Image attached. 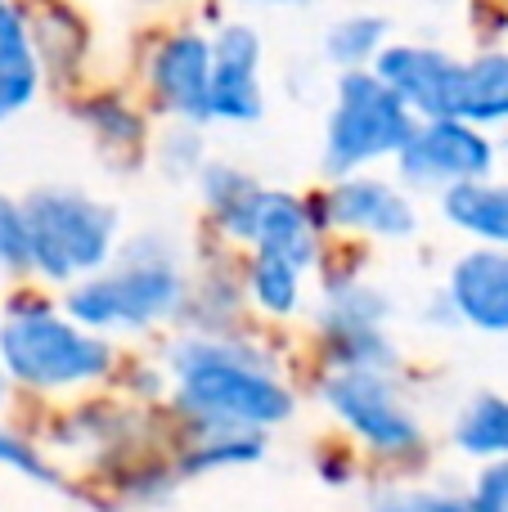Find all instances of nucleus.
Masks as SVG:
<instances>
[{
  "label": "nucleus",
  "mask_w": 508,
  "mask_h": 512,
  "mask_svg": "<svg viewBox=\"0 0 508 512\" xmlns=\"http://www.w3.org/2000/svg\"><path fill=\"white\" fill-rule=\"evenodd\" d=\"M194 194H198V203H203L212 230L221 234L225 243H243L248 216H252V207H257V194H261V180L252 176L248 167H239V162L212 158L203 171H198Z\"/></svg>",
  "instance_id": "f3484780"
},
{
  "label": "nucleus",
  "mask_w": 508,
  "mask_h": 512,
  "mask_svg": "<svg viewBox=\"0 0 508 512\" xmlns=\"http://www.w3.org/2000/svg\"><path fill=\"white\" fill-rule=\"evenodd\" d=\"M441 292L459 324L477 333H508V248L459 252Z\"/></svg>",
  "instance_id": "ddd939ff"
},
{
  "label": "nucleus",
  "mask_w": 508,
  "mask_h": 512,
  "mask_svg": "<svg viewBox=\"0 0 508 512\" xmlns=\"http://www.w3.org/2000/svg\"><path fill=\"white\" fill-rule=\"evenodd\" d=\"M149 158H153V167H158L162 176L171 180V185H180V180H189V185H194L198 171L212 162V153H207L203 126H194V122H167L158 135H153Z\"/></svg>",
  "instance_id": "5701e85b"
},
{
  "label": "nucleus",
  "mask_w": 508,
  "mask_h": 512,
  "mask_svg": "<svg viewBox=\"0 0 508 512\" xmlns=\"http://www.w3.org/2000/svg\"><path fill=\"white\" fill-rule=\"evenodd\" d=\"M0 463L27 472V477H36V481H45V486H59V477L45 468V459L36 454V445H27L23 436H14V432H0Z\"/></svg>",
  "instance_id": "bb28decb"
},
{
  "label": "nucleus",
  "mask_w": 508,
  "mask_h": 512,
  "mask_svg": "<svg viewBox=\"0 0 508 512\" xmlns=\"http://www.w3.org/2000/svg\"><path fill=\"white\" fill-rule=\"evenodd\" d=\"M500 140L482 126L464 122V117H437V122H419L410 144L396 158V180L410 194H450L459 185L495 176L500 167Z\"/></svg>",
  "instance_id": "423d86ee"
},
{
  "label": "nucleus",
  "mask_w": 508,
  "mask_h": 512,
  "mask_svg": "<svg viewBox=\"0 0 508 512\" xmlns=\"http://www.w3.org/2000/svg\"><path fill=\"white\" fill-rule=\"evenodd\" d=\"M374 512H477L473 499L441 495V490H383Z\"/></svg>",
  "instance_id": "a878e982"
},
{
  "label": "nucleus",
  "mask_w": 508,
  "mask_h": 512,
  "mask_svg": "<svg viewBox=\"0 0 508 512\" xmlns=\"http://www.w3.org/2000/svg\"><path fill=\"white\" fill-rule=\"evenodd\" d=\"M0 270L27 274L32 270V239H27L23 198H9L0 189Z\"/></svg>",
  "instance_id": "393cba45"
},
{
  "label": "nucleus",
  "mask_w": 508,
  "mask_h": 512,
  "mask_svg": "<svg viewBox=\"0 0 508 512\" xmlns=\"http://www.w3.org/2000/svg\"><path fill=\"white\" fill-rule=\"evenodd\" d=\"M0 5H5V0H0Z\"/></svg>",
  "instance_id": "473e14b6"
},
{
  "label": "nucleus",
  "mask_w": 508,
  "mask_h": 512,
  "mask_svg": "<svg viewBox=\"0 0 508 512\" xmlns=\"http://www.w3.org/2000/svg\"><path fill=\"white\" fill-rule=\"evenodd\" d=\"M500 153H504V158H508V131H504V140H500Z\"/></svg>",
  "instance_id": "7c9ffc66"
},
{
  "label": "nucleus",
  "mask_w": 508,
  "mask_h": 512,
  "mask_svg": "<svg viewBox=\"0 0 508 512\" xmlns=\"http://www.w3.org/2000/svg\"><path fill=\"white\" fill-rule=\"evenodd\" d=\"M149 108L167 122H212V32L171 27L144 54Z\"/></svg>",
  "instance_id": "0eeeda50"
},
{
  "label": "nucleus",
  "mask_w": 508,
  "mask_h": 512,
  "mask_svg": "<svg viewBox=\"0 0 508 512\" xmlns=\"http://www.w3.org/2000/svg\"><path fill=\"white\" fill-rule=\"evenodd\" d=\"M315 207L324 216V230L347 234V239L405 243L419 234V207H414L410 189L392 176H374V171L324 180Z\"/></svg>",
  "instance_id": "1a4fd4ad"
},
{
  "label": "nucleus",
  "mask_w": 508,
  "mask_h": 512,
  "mask_svg": "<svg viewBox=\"0 0 508 512\" xmlns=\"http://www.w3.org/2000/svg\"><path fill=\"white\" fill-rule=\"evenodd\" d=\"M5 396H9V373H5V364H0V405H5Z\"/></svg>",
  "instance_id": "c756f323"
},
{
  "label": "nucleus",
  "mask_w": 508,
  "mask_h": 512,
  "mask_svg": "<svg viewBox=\"0 0 508 512\" xmlns=\"http://www.w3.org/2000/svg\"><path fill=\"white\" fill-rule=\"evenodd\" d=\"M324 216L315 207V198L293 194V189H275L261 185L257 207L248 216V230H243L239 248L248 252H266V256H284V261L315 270L324 261Z\"/></svg>",
  "instance_id": "f8f14e48"
},
{
  "label": "nucleus",
  "mask_w": 508,
  "mask_h": 512,
  "mask_svg": "<svg viewBox=\"0 0 508 512\" xmlns=\"http://www.w3.org/2000/svg\"><path fill=\"white\" fill-rule=\"evenodd\" d=\"M464 122L482 131H508V50L491 45L468 59L464 72Z\"/></svg>",
  "instance_id": "412c9836"
},
{
  "label": "nucleus",
  "mask_w": 508,
  "mask_h": 512,
  "mask_svg": "<svg viewBox=\"0 0 508 512\" xmlns=\"http://www.w3.org/2000/svg\"><path fill=\"white\" fill-rule=\"evenodd\" d=\"M176 409L203 432H266L293 414V391L275 378V360L248 337L189 333L167 355Z\"/></svg>",
  "instance_id": "f257e3e1"
},
{
  "label": "nucleus",
  "mask_w": 508,
  "mask_h": 512,
  "mask_svg": "<svg viewBox=\"0 0 508 512\" xmlns=\"http://www.w3.org/2000/svg\"><path fill=\"white\" fill-rule=\"evenodd\" d=\"M455 445L477 459H508V400L491 391L468 400L455 418Z\"/></svg>",
  "instance_id": "4be33fe9"
},
{
  "label": "nucleus",
  "mask_w": 508,
  "mask_h": 512,
  "mask_svg": "<svg viewBox=\"0 0 508 512\" xmlns=\"http://www.w3.org/2000/svg\"><path fill=\"white\" fill-rule=\"evenodd\" d=\"M45 77L50 72H45L41 45H36L32 23H27V9L5 0L0 5V126L23 117L41 99Z\"/></svg>",
  "instance_id": "4468645a"
},
{
  "label": "nucleus",
  "mask_w": 508,
  "mask_h": 512,
  "mask_svg": "<svg viewBox=\"0 0 508 512\" xmlns=\"http://www.w3.org/2000/svg\"><path fill=\"white\" fill-rule=\"evenodd\" d=\"M414 126H419V117L374 68L338 72L320 135V176L342 180L396 162L410 144Z\"/></svg>",
  "instance_id": "39448f33"
},
{
  "label": "nucleus",
  "mask_w": 508,
  "mask_h": 512,
  "mask_svg": "<svg viewBox=\"0 0 508 512\" xmlns=\"http://www.w3.org/2000/svg\"><path fill=\"white\" fill-rule=\"evenodd\" d=\"M315 328H320V351L333 369L392 373L396 360H401L396 342L387 337V324H374V319H356V315L320 306L315 310Z\"/></svg>",
  "instance_id": "2eb2a0df"
},
{
  "label": "nucleus",
  "mask_w": 508,
  "mask_h": 512,
  "mask_svg": "<svg viewBox=\"0 0 508 512\" xmlns=\"http://www.w3.org/2000/svg\"><path fill=\"white\" fill-rule=\"evenodd\" d=\"M392 41H396V32L387 14H378V9H351V14L329 23L320 50L338 72H360V68H374L378 54Z\"/></svg>",
  "instance_id": "6ab92c4d"
},
{
  "label": "nucleus",
  "mask_w": 508,
  "mask_h": 512,
  "mask_svg": "<svg viewBox=\"0 0 508 512\" xmlns=\"http://www.w3.org/2000/svg\"><path fill=\"white\" fill-rule=\"evenodd\" d=\"M473 504H477V512H508V459H495L491 468L477 477Z\"/></svg>",
  "instance_id": "cd10ccee"
},
{
  "label": "nucleus",
  "mask_w": 508,
  "mask_h": 512,
  "mask_svg": "<svg viewBox=\"0 0 508 512\" xmlns=\"http://www.w3.org/2000/svg\"><path fill=\"white\" fill-rule=\"evenodd\" d=\"M374 72L410 104L419 122H437V117H464V72L468 59L455 50L432 41H401L396 36L383 54H378Z\"/></svg>",
  "instance_id": "9d476101"
},
{
  "label": "nucleus",
  "mask_w": 508,
  "mask_h": 512,
  "mask_svg": "<svg viewBox=\"0 0 508 512\" xmlns=\"http://www.w3.org/2000/svg\"><path fill=\"white\" fill-rule=\"evenodd\" d=\"M72 113L90 131V140L108 149V158H117V153H131V162L149 158V108H140L135 99L117 95V90H95V95L77 99Z\"/></svg>",
  "instance_id": "a211bd4d"
},
{
  "label": "nucleus",
  "mask_w": 508,
  "mask_h": 512,
  "mask_svg": "<svg viewBox=\"0 0 508 512\" xmlns=\"http://www.w3.org/2000/svg\"><path fill=\"white\" fill-rule=\"evenodd\" d=\"M243 292L248 301L270 319H293L306 301V270L284 256L248 252L243 261Z\"/></svg>",
  "instance_id": "aec40b11"
},
{
  "label": "nucleus",
  "mask_w": 508,
  "mask_h": 512,
  "mask_svg": "<svg viewBox=\"0 0 508 512\" xmlns=\"http://www.w3.org/2000/svg\"><path fill=\"white\" fill-rule=\"evenodd\" d=\"M437 212L477 248H508V176H486L450 189L437 198Z\"/></svg>",
  "instance_id": "dca6fc26"
},
{
  "label": "nucleus",
  "mask_w": 508,
  "mask_h": 512,
  "mask_svg": "<svg viewBox=\"0 0 508 512\" xmlns=\"http://www.w3.org/2000/svg\"><path fill=\"white\" fill-rule=\"evenodd\" d=\"M261 432H203L185 454H180V472H212V468H230V463H252L261 459Z\"/></svg>",
  "instance_id": "b1692460"
},
{
  "label": "nucleus",
  "mask_w": 508,
  "mask_h": 512,
  "mask_svg": "<svg viewBox=\"0 0 508 512\" xmlns=\"http://www.w3.org/2000/svg\"><path fill=\"white\" fill-rule=\"evenodd\" d=\"M189 274L180 265V243L162 230L122 239L113 265L72 283L63 310L90 333H144L167 319H180L189 297Z\"/></svg>",
  "instance_id": "f03ea898"
},
{
  "label": "nucleus",
  "mask_w": 508,
  "mask_h": 512,
  "mask_svg": "<svg viewBox=\"0 0 508 512\" xmlns=\"http://www.w3.org/2000/svg\"><path fill=\"white\" fill-rule=\"evenodd\" d=\"M320 396L329 409L378 454H410L423 441L419 418L405 405L392 373H365V369H333L320 382Z\"/></svg>",
  "instance_id": "6e6552de"
},
{
  "label": "nucleus",
  "mask_w": 508,
  "mask_h": 512,
  "mask_svg": "<svg viewBox=\"0 0 508 512\" xmlns=\"http://www.w3.org/2000/svg\"><path fill=\"white\" fill-rule=\"evenodd\" d=\"M243 5H266V9H302L311 0H243Z\"/></svg>",
  "instance_id": "c85d7f7f"
},
{
  "label": "nucleus",
  "mask_w": 508,
  "mask_h": 512,
  "mask_svg": "<svg viewBox=\"0 0 508 512\" xmlns=\"http://www.w3.org/2000/svg\"><path fill=\"white\" fill-rule=\"evenodd\" d=\"M423 5H455V0H423Z\"/></svg>",
  "instance_id": "2f4dec72"
},
{
  "label": "nucleus",
  "mask_w": 508,
  "mask_h": 512,
  "mask_svg": "<svg viewBox=\"0 0 508 512\" xmlns=\"http://www.w3.org/2000/svg\"><path fill=\"white\" fill-rule=\"evenodd\" d=\"M0 364L14 382L36 391L86 387L108 378L113 342L81 328L68 310H54L45 297L23 292L9 301V315L0 324Z\"/></svg>",
  "instance_id": "7ed1b4c3"
},
{
  "label": "nucleus",
  "mask_w": 508,
  "mask_h": 512,
  "mask_svg": "<svg viewBox=\"0 0 508 512\" xmlns=\"http://www.w3.org/2000/svg\"><path fill=\"white\" fill-rule=\"evenodd\" d=\"M32 274L45 283H72L113 265L122 248V212L81 185H36L23 194Z\"/></svg>",
  "instance_id": "20e7f679"
},
{
  "label": "nucleus",
  "mask_w": 508,
  "mask_h": 512,
  "mask_svg": "<svg viewBox=\"0 0 508 512\" xmlns=\"http://www.w3.org/2000/svg\"><path fill=\"white\" fill-rule=\"evenodd\" d=\"M266 117V41L257 23L225 18L212 27V122L257 126Z\"/></svg>",
  "instance_id": "9b49d317"
}]
</instances>
